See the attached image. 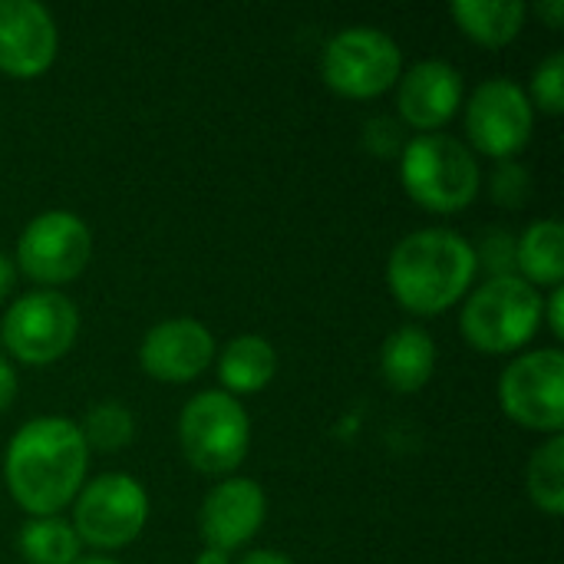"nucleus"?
<instances>
[{
    "instance_id": "1",
    "label": "nucleus",
    "mask_w": 564,
    "mask_h": 564,
    "mask_svg": "<svg viewBox=\"0 0 564 564\" xmlns=\"http://www.w3.org/2000/svg\"><path fill=\"white\" fill-rule=\"evenodd\" d=\"M89 449L79 426L63 416H36L17 430L3 456L10 496L33 519H50L69 506L86 479Z\"/></svg>"
},
{
    "instance_id": "2",
    "label": "nucleus",
    "mask_w": 564,
    "mask_h": 564,
    "mask_svg": "<svg viewBox=\"0 0 564 564\" xmlns=\"http://www.w3.org/2000/svg\"><path fill=\"white\" fill-rule=\"evenodd\" d=\"M476 271V248L463 235L449 228H423L393 248L387 281L406 311L440 314L469 291Z\"/></svg>"
},
{
    "instance_id": "3",
    "label": "nucleus",
    "mask_w": 564,
    "mask_h": 564,
    "mask_svg": "<svg viewBox=\"0 0 564 564\" xmlns=\"http://www.w3.org/2000/svg\"><path fill=\"white\" fill-rule=\"evenodd\" d=\"M400 178L416 205L440 215H453L479 195L482 172L476 155L459 139L426 132L403 145Z\"/></svg>"
},
{
    "instance_id": "4",
    "label": "nucleus",
    "mask_w": 564,
    "mask_h": 564,
    "mask_svg": "<svg viewBox=\"0 0 564 564\" xmlns=\"http://www.w3.org/2000/svg\"><path fill=\"white\" fill-rule=\"evenodd\" d=\"M542 317V297L529 281L489 278L463 307V334L482 354H512L535 337Z\"/></svg>"
},
{
    "instance_id": "5",
    "label": "nucleus",
    "mask_w": 564,
    "mask_h": 564,
    "mask_svg": "<svg viewBox=\"0 0 564 564\" xmlns=\"http://www.w3.org/2000/svg\"><path fill=\"white\" fill-rule=\"evenodd\" d=\"M178 443L185 459L205 476H225L241 466L251 443V423L238 397L205 390L192 397L178 416Z\"/></svg>"
},
{
    "instance_id": "6",
    "label": "nucleus",
    "mask_w": 564,
    "mask_h": 564,
    "mask_svg": "<svg viewBox=\"0 0 564 564\" xmlns=\"http://www.w3.org/2000/svg\"><path fill=\"white\" fill-rule=\"evenodd\" d=\"M321 73L330 89L350 99H370L390 89L403 73V53L383 30L350 26L324 46Z\"/></svg>"
},
{
    "instance_id": "7",
    "label": "nucleus",
    "mask_w": 564,
    "mask_h": 564,
    "mask_svg": "<svg viewBox=\"0 0 564 564\" xmlns=\"http://www.w3.org/2000/svg\"><path fill=\"white\" fill-rule=\"evenodd\" d=\"M73 502V532L93 549H122L149 522V496L126 473L96 476Z\"/></svg>"
},
{
    "instance_id": "8",
    "label": "nucleus",
    "mask_w": 564,
    "mask_h": 564,
    "mask_svg": "<svg viewBox=\"0 0 564 564\" xmlns=\"http://www.w3.org/2000/svg\"><path fill=\"white\" fill-rule=\"evenodd\" d=\"M79 330V314L69 297L59 291H30L10 304L0 321L3 347L23 364H53L59 360Z\"/></svg>"
},
{
    "instance_id": "9",
    "label": "nucleus",
    "mask_w": 564,
    "mask_h": 564,
    "mask_svg": "<svg viewBox=\"0 0 564 564\" xmlns=\"http://www.w3.org/2000/svg\"><path fill=\"white\" fill-rule=\"evenodd\" d=\"M499 403L506 416L525 430L562 436L564 430V357L562 350H532L499 380Z\"/></svg>"
},
{
    "instance_id": "10",
    "label": "nucleus",
    "mask_w": 564,
    "mask_h": 564,
    "mask_svg": "<svg viewBox=\"0 0 564 564\" xmlns=\"http://www.w3.org/2000/svg\"><path fill=\"white\" fill-rule=\"evenodd\" d=\"M93 258V231L73 212H43L36 215L20 241H17V264L26 278L40 284H66Z\"/></svg>"
},
{
    "instance_id": "11",
    "label": "nucleus",
    "mask_w": 564,
    "mask_h": 564,
    "mask_svg": "<svg viewBox=\"0 0 564 564\" xmlns=\"http://www.w3.org/2000/svg\"><path fill=\"white\" fill-rule=\"evenodd\" d=\"M532 102L512 79H486L466 106V132L473 145L492 159H512L532 135Z\"/></svg>"
},
{
    "instance_id": "12",
    "label": "nucleus",
    "mask_w": 564,
    "mask_h": 564,
    "mask_svg": "<svg viewBox=\"0 0 564 564\" xmlns=\"http://www.w3.org/2000/svg\"><path fill=\"white\" fill-rule=\"evenodd\" d=\"M212 360L215 337L208 334L205 324L192 317H172L155 324L139 347L142 370L162 383H188L198 373H205Z\"/></svg>"
},
{
    "instance_id": "13",
    "label": "nucleus",
    "mask_w": 564,
    "mask_h": 564,
    "mask_svg": "<svg viewBox=\"0 0 564 564\" xmlns=\"http://www.w3.org/2000/svg\"><path fill=\"white\" fill-rule=\"evenodd\" d=\"M56 56V23L36 0H0V69L30 79Z\"/></svg>"
},
{
    "instance_id": "14",
    "label": "nucleus",
    "mask_w": 564,
    "mask_h": 564,
    "mask_svg": "<svg viewBox=\"0 0 564 564\" xmlns=\"http://www.w3.org/2000/svg\"><path fill=\"white\" fill-rule=\"evenodd\" d=\"M268 502L258 482L251 479H221L202 502L198 512V529L205 539V549L218 552H235L248 545L261 522H264Z\"/></svg>"
},
{
    "instance_id": "15",
    "label": "nucleus",
    "mask_w": 564,
    "mask_h": 564,
    "mask_svg": "<svg viewBox=\"0 0 564 564\" xmlns=\"http://www.w3.org/2000/svg\"><path fill=\"white\" fill-rule=\"evenodd\" d=\"M463 102V76L456 66L443 59H423L406 76H400V116L406 126L420 129L423 135L440 129L456 116Z\"/></svg>"
},
{
    "instance_id": "16",
    "label": "nucleus",
    "mask_w": 564,
    "mask_h": 564,
    "mask_svg": "<svg viewBox=\"0 0 564 564\" xmlns=\"http://www.w3.org/2000/svg\"><path fill=\"white\" fill-rule=\"evenodd\" d=\"M436 370V344L423 327H400L380 347V373L397 393H416Z\"/></svg>"
},
{
    "instance_id": "17",
    "label": "nucleus",
    "mask_w": 564,
    "mask_h": 564,
    "mask_svg": "<svg viewBox=\"0 0 564 564\" xmlns=\"http://www.w3.org/2000/svg\"><path fill=\"white\" fill-rule=\"evenodd\" d=\"M278 373L274 347L258 334H241L225 344L218 357V380L228 393H258Z\"/></svg>"
},
{
    "instance_id": "18",
    "label": "nucleus",
    "mask_w": 564,
    "mask_h": 564,
    "mask_svg": "<svg viewBox=\"0 0 564 564\" xmlns=\"http://www.w3.org/2000/svg\"><path fill=\"white\" fill-rule=\"evenodd\" d=\"M516 268L522 271V281L562 288L564 278V228L562 221L545 218L522 231L516 241Z\"/></svg>"
},
{
    "instance_id": "19",
    "label": "nucleus",
    "mask_w": 564,
    "mask_h": 564,
    "mask_svg": "<svg viewBox=\"0 0 564 564\" xmlns=\"http://www.w3.org/2000/svg\"><path fill=\"white\" fill-rule=\"evenodd\" d=\"M453 20L463 33H469L482 46H506L519 36L525 23L522 0H456L449 7Z\"/></svg>"
},
{
    "instance_id": "20",
    "label": "nucleus",
    "mask_w": 564,
    "mask_h": 564,
    "mask_svg": "<svg viewBox=\"0 0 564 564\" xmlns=\"http://www.w3.org/2000/svg\"><path fill=\"white\" fill-rule=\"evenodd\" d=\"M83 542L76 539L73 525L50 516V519H30L20 529V555L26 564H76Z\"/></svg>"
},
{
    "instance_id": "21",
    "label": "nucleus",
    "mask_w": 564,
    "mask_h": 564,
    "mask_svg": "<svg viewBox=\"0 0 564 564\" xmlns=\"http://www.w3.org/2000/svg\"><path fill=\"white\" fill-rule=\"evenodd\" d=\"M529 496L532 502L549 512H564V436H552L529 463Z\"/></svg>"
},
{
    "instance_id": "22",
    "label": "nucleus",
    "mask_w": 564,
    "mask_h": 564,
    "mask_svg": "<svg viewBox=\"0 0 564 564\" xmlns=\"http://www.w3.org/2000/svg\"><path fill=\"white\" fill-rule=\"evenodd\" d=\"M79 436L86 443V449H99V453H119L132 443L135 436V420L122 403H99L93 406L83 423H79Z\"/></svg>"
},
{
    "instance_id": "23",
    "label": "nucleus",
    "mask_w": 564,
    "mask_h": 564,
    "mask_svg": "<svg viewBox=\"0 0 564 564\" xmlns=\"http://www.w3.org/2000/svg\"><path fill=\"white\" fill-rule=\"evenodd\" d=\"M532 99L539 102V109L558 116L564 109V53H552L539 63V69L532 73ZM529 99V102H532Z\"/></svg>"
},
{
    "instance_id": "24",
    "label": "nucleus",
    "mask_w": 564,
    "mask_h": 564,
    "mask_svg": "<svg viewBox=\"0 0 564 564\" xmlns=\"http://www.w3.org/2000/svg\"><path fill=\"white\" fill-rule=\"evenodd\" d=\"M476 264H482L492 278H509L516 268V238L509 231H489L476 251Z\"/></svg>"
},
{
    "instance_id": "25",
    "label": "nucleus",
    "mask_w": 564,
    "mask_h": 564,
    "mask_svg": "<svg viewBox=\"0 0 564 564\" xmlns=\"http://www.w3.org/2000/svg\"><path fill=\"white\" fill-rule=\"evenodd\" d=\"M492 195H496L499 205L519 208L529 198V172L519 162L502 159L499 169L492 172Z\"/></svg>"
},
{
    "instance_id": "26",
    "label": "nucleus",
    "mask_w": 564,
    "mask_h": 564,
    "mask_svg": "<svg viewBox=\"0 0 564 564\" xmlns=\"http://www.w3.org/2000/svg\"><path fill=\"white\" fill-rule=\"evenodd\" d=\"M364 142L373 155H400L403 152V135H400V126L393 119H370L367 122V132H364Z\"/></svg>"
},
{
    "instance_id": "27",
    "label": "nucleus",
    "mask_w": 564,
    "mask_h": 564,
    "mask_svg": "<svg viewBox=\"0 0 564 564\" xmlns=\"http://www.w3.org/2000/svg\"><path fill=\"white\" fill-rule=\"evenodd\" d=\"M13 397H17V373H13L10 360L0 357V413L13 403Z\"/></svg>"
},
{
    "instance_id": "28",
    "label": "nucleus",
    "mask_w": 564,
    "mask_h": 564,
    "mask_svg": "<svg viewBox=\"0 0 564 564\" xmlns=\"http://www.w3.org/2000/svg\"><path fill=\"white\" fill-rule=\"evenodd\" d=\"M549 324H552V334L564 337V291L555 288L552 291V301H549Z\"/></svg>"
},
{
    "instance_id": "29",
    "label": "nucleus",
    "mask_w": 564,
    "mask_h": 564,
    "mask_svg": "<svg viewBox=\"0 0 564 564\" xmlns=\"http://www.w3.org/2000/svg\"><path fill=\"white\" fill-rule=\"evenodd\" d=\"M535 13H539L552 30H558L564 23V0H545V3L535 7Z\"/></svg>"
},
{
    "instance_id": "30",
    "label": "nucleus",
    "mask_w": 564,
    "mask_h": 564,
    "mask_svg": "<svg viewBox=\"0 0 564 564\" xmlns=\"http://www.w3.org/2000/svg\"><path fill=\"white\" fill-rule=\"evenodd\" d=\"M238 564H294L284 552H248Z\"/></svg>"
},
{
    "instance_id": "31",
    "label": "nucleus",
    "mask_w": 564,
    "mask_h": 564,
    "mask_svg": "<svg viewBox=\"0 0 564 564\" xmlns=\"http://www.w3.org/2000/svg\"><path fill=\"white\" fill-rule=\"evenodd\" d=\"M13 288V264L7 254H0V301L7 297V291Z\"/></svg>"
},
{
    "instance_id": "32",
    "label": "nucleus",
    "mask_w": 564,
    "mask_h": 564,
    "mask_svg": "<svg viewBox=\"0 0 564 564\" xmlns=\"http://www.w3.org/2000/svg\"><path fill=\"white\" fill-rule=\"evenodd\" d=\"M195 564H231V558H228L225 552H218V549H205V552L195 558Z\"/></svg>"
},
{
    "instance_id": "33",
    "label": "nucleus",
    "mask_w": 564,
    "mask_h": 564,
    "mask_svg": "<svg viewBox=\"0 0 564 564\" xmlns=\"http://www.w3.org/2000/svg\"><path fill=\"white\" fill-rule=\"evenodd\" d=\"M76 564H116V562H109V558H86V562H76Z\"/></svg>"
}]
</instances>
